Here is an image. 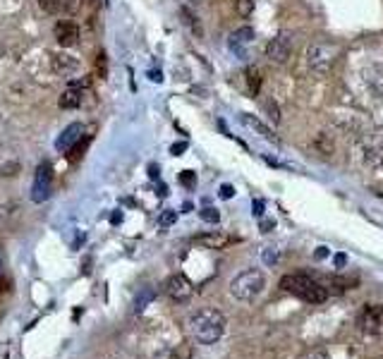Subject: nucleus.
<instances>
[{"instance_id": "nucleus-1", "label": "nucleus", "mask_w": 383, "mask_h": 359, "mask_svg": "<svg viewBox=\"0 0 383 359\" xmlns=\"http://www.w3.org/2000/svg\"><path fill=\"white\" fill-rule=\"evenodd\" d=\"M190 331L194 341L201 345H213L225 333V317L218 309H201L190 319Z\"/></svg>"}, {"instance_id": "nucleus-2", "label": "nucleus", "mask_w": 383, "mask_h": 359, "mask_svg": "<svg viewBox=\"0 0 383 359\" xmlns=\"http://www.w3.org/2000/svg\"><path fill=\"white\" fill-rule=\"evenodd\" d=\"M280 288L285 293L295 295V297L304 299L309 304H321L328 299V288L319 280H314L312 275H304V273H290L280 278Z\"/></svg>"}, {"instance_id": "nucleus-3", "label": "nucleus", "mask_w": 383, "mask_h": 359, "mask_svg": "<svg viewBox=\"0 0 383 359\" xmlns=\"http://www.w3.org/2000/svg\"><path fill=\"white\" fill-rule=\"evenodd\" d=\"M266 288V275L264 271L259 269H249L242 271L232 278L230 283V295L237 299V302H254Z\"/></svg>"}, {"instance_id": "nucleus-4", "label": "nucleus", "mask_w": 383, "mask_h": 359, "mask_svg": "<svg viewBox=\"0 0 383 359\" xmlns=\"http://www.w3.org/2000/svg\"><path fill=\"white\" fill-rule=\"evenodd\" d=\"M341 48L331 41H314L307 48V65L314 75H328L331 67L336 65V58Z\"/></svg>"}, {"instance_id": "nucleus-5", "label": "nucleus", "mask_w": 383, "mask_h": 359, "mask_svg": "<svg viewBox=\"0 0 383 359\" xmlns=\"http://www.w3.org/2000/svg\"><path fill=\"white\" fill-rule=\"evenodd\" d=\"M51 182H53V168L48 161H43L41 166L36 168V173H34L32 192H29L34 203L48 201V197H51Z\"/></svg>"}, {"instance_id": "nucleus-6", "label": "nucleus", "mask_w": 383, "mask_h": 359, "mask_svg": "<svg viewBox=\"0 0 383 359\" xmlns=\"http://www.w3.org/2000/svg\"><path fill=\"white\" fill-rule=\"evenodd\" d=\"M381 323H383L381 304H367V307L360 312V317H357V326H360V331L371 333V336L381 331Z\"/></svg>"}, {"instance_id": "nucleus-7", "label": "nucleus", "mask_w": 383, "mask_h": 359, "mask_svg": "<svg viewBox=\"0 0 383 359\" xmlns=\"http://www.w3.org/2000/svg\"><path fill=\"white\" fill-rule=\"evenodd\" d=\"M86 86H89V79L70 82V86H67V89L60 94V99H58V106H60L62 110L79 108L82 101H84V89H86Z\"/></svg>"}, {"instance_id": "nucleus-8", "label": "nucleus", "mask_w": 383, "mask_h": 359, "mask_svg": "<svg viewBox=\"0 0 383 359\" xmlns=\"http://www.w3.org/2000/svg\"><path fill=\"white\" fill-rule=\"evenodd\" d=\"M166 293H168V297H173L175 302H187V299L192 297V293H194V285H192V280L187 278V275L175 273V275H171V278H168Z\"/></svg>"}, {"instance_id": "nucleus-9", "label": "nucleus", "mask_w": 383, "mask_h": 359, "mask_svg": "<svg viewBox=\"0 0 383 359\" xmlns=\"http://www.w3.org/2000/svg\"><path fill=\"white\" fill-rule=\"evenodd\" d=\"M293 53V38L290 34H278L269 41L266 46V58H271L273 62H285Z\"/></svg>"}, {"instance_id": "nucleus-10", "label": "nucleus", "mask_w": 383, "mask_h": 359, "mask_svg": "<svg viewBox=\"0 0 383 359\" xmlns=\"http://www.w3.org/2000/svg\"><path fill=\"white\" fill-rule=\"evenodd\" d=\"M51 70L60 77H72L79 72V60H77L75 55H70V53H62V51L51 53Z\"/></svg>"}, {"instance_id": "nucleus-11", "label": "nucleus", "mask_w": 383, "mask_h": 359, "mask_svg": "<svg viewBox=\"0 0 383 359\" xmlns=\"http://www.w3.org/2000/svg\"><path fill=\"white\" fill-rule=\"evenodd\" d=\"M251 41H254V29L240 27L227 36V48H230L237 58H247V46H249Z\"/></svg>"}, {"instance_id": "nucleus-12", "label": "nucleus", "mask_w": 383, "mask_h": 359, "mask_svg": "<svg viewBox=\"0 0 383 359\" xmlns=\"http://www.w3.org/2000/svg\"><path fill=\"white\" fill-rule=\"evenodd\" d=\"M82 137H84V125H82V123L67 125V127L60 132V137L55 139V149H58V151H62V153H67L77 142H79Z\"/></svg>"}, {"instance_id": "nucleus-13", "label": "nucleus", "mask_w": 383, "mask_h": 359, "mask_svg": "<svg viewBox=\"0 0 383 359\" xmlns=\"http://www.w3.org/2000/svg\"><path fill=\"white\" fill-rule=\"evenodd\" d=\"M55 41L60 43L62 48H72L79 43V27L70 19H62V22L55 24Z\"/></svg>"}, {"instance_id": "nucleus-14", "label": "nucleus", "mask_w": 383, "mask_h": 359, "mask_svg": "<svg viewBox=\"0 0 383 359\" xmlns=\"http://www.w3.org/2000/svg\"><path fill=\"white\" fill-rule=\"evenodd\" d=\"M237 120H240V125H245V127H249L254 134H259L261 139H266V142H271V144H280V139L273 134V129H271V127H266V125L261 123V120H256L254 115H247V113H242Z\"/></svg>"}, {"instance_id": "nucleus-15", "label": "nucleus", "mask_w": 383, "mask_h": 359, "mask_svg": "<svg viewBox=\"0 0 383 359\" xmlns=\"http://www.w3.org/2000/svg\"><path fill=\"white\" fill-rule=\"evenodd\" d=\"M194 242H197V245L208 247V249H223V247H227L232 240L227 235H223V232H206V235L194 237Z\"/></svg>"}, {"instance_id": "nucleus-16", "label": "nucleus", "mask_w": 383, "mask_h": 359, "mask_svg": "<svg viewBox=\"0 0 383 359\" xmlns=\"http://www.w3.org/2000/svg\"><path fill=\"white\" fill-rule=\"evenodd\" d=\"M247 84H249V94L251 96L259 94V86H261V72H259V67H249V70H247Z\"/></svg>"}, {"instance_id": "nucleus-17", "label": "nucleus", "mask_w": 383, "mask_h": 359, "mask_svg": "<svg viewBox=\"0 0 383 359\" xmlns=\"http://www.w3.org/2000/svg\"><path fill=\"white\" fill-rule=\"evenodd\" d=\"M86 147H89V139H86V134H84V137H82L79 142H77L75 147H72L70 151H67V158H70V161H79L82 153L86 151Z\"/></svg>"}, {"instance_id": "nucleus-18", "label": "nucleus", "mask_w": 383, "mask_h": 359, "mask_svg": "<svg viewBox=\"0 0 383 359\" xmlns=\"http://www.w3.org/2000/svg\"><path fill=\"white\" fill-rule=\"evenodd\" d=\"M38 5H41V10L46 14H58L62 12V0H38Z\"/></svg>"}, {"instance_id": "nucleus-19", "label": "nucleus", "mask_w": 383, "mask_h": 359, "mask_svg": "<svg viewBox=\"0 0 383 359\" xmlns=\"http://www.w3.org/2000/svg\"><path fill=\"white\" fill-rule=\"evenodd\" d=\"M261 261H264L266 266H275L278 264V249H275V247H264V249H261Z\"/></svg>"}, {"instance_id": "nucleus-20", "label": "nucleus", "mask_w": 383, "mask_h": 359, "mask_svg": "<svg viewBox=\"0 0 383 359\" xmlns=\"http://www.w3.org/2000/svg\"><path fill=\"white\" fill-rule=\"evenodd\" d=\"M151 299H153V290H151V288L142 290V293H139V297L134 299V309H137V312H142V309L147 307V304L151 302Z\"/></svg>"}, {"instance_id": "nucleus-21", "label": "nucleus", "mask_w": 383, "mask_h": 359, "mask_svg": "<svg viewBox=\"0 0 383 359\" xmlns=\"http://www.w3.org/2000/svg\"><path fill=\"white\" fill-rule=\"evenodd\" d=\"M235 10L242 17H249L251 10H254V3H251V0H235Z\"/></svg>"}, {"instance_id": "nucleus-22", "label": "nucleus", "mask_w": 383, "mask_h": 359, "mask_svg": "<svg viewBox=\"0 0 383 359\" xmlns=\"http://www.w3.org/2000/svg\"><path fill=\"white\" fill-rule=\"evenodd\" d=\"M199 216H201V221H206V223H218V221H221V213H218L216 208H211V206L201 208V211H199Z\"/></svg>"}, {"instance_id": "nucleus-23", "label": "nucleus", "mask_w": 383, "mask_h": 359, "mask_svg": "<svg viewBox=\"0 0 383 359\" xmlns=\"http://www.w3.org/2000/svg\"><path fill=\"white\" fill-rule=\"evenodd\" d=\"M106 60H108L106 53H99V55H96V75L99 77H108V65H106Z\"/></svg>"}, {"instance_id": "nucleus-24", "label": "nucleus", "mask_w": 383, "mask_h": 359, "mask_svg": "<svg viewBox=\"0 0 383 359\" xmlns=\"http://www.w3.org/2000/svg\"><path fill=\"white\" fill-rule=\"evenodd\" d=\"M180 184H185V187L194 189V184H197V175H194L192 171H182L180 173Z\"/></svg>"}, {"instance_id": "nucleus-25", "label": "nucleus", "mask_w": 383, "mask_h": 359, "mask_svg": "<svg viewBox=\"0 0 383 359\" xmlns=\"http://www.w3.org/2000/svg\"><path fill=\"white\" fill-rule=\"evenodd\" d=\"M175 221H177V213L175 211H166L161 216V221H158V225H161V227H171Z\"/></svg>"}, {"instance_id": "nucleus-26", "label": "nucleus", "mask_w": 383, "mask_h": 359, "mask_svg": "<svg viewBox=\"0 0 383 359\" xmlns=\"http://www.w3.org/2000/svg\"><path fill=\"white\" fill-rule=\"evenodd\" d=\"M266 113L271 115V120H273V123H280V110H278V106L273 103V101H266Z\"/></svg>"}, {"instance_id": "nucleus-27", "label": "nucleus", "mask_w": 383, "mask_h": 359, "mask_svg": "<svg viewBox=\"0 0 383 359\" xmlns=\"http://www.w3.org/2000/svg\"><path fill=\"white\" fill-rule=\"evenodd\" d=\"M302 359H331V355H328L326 350H321V347H319V350L307 352V355H304Z\"/></svg>"}, {"instance_id": "nucleus-28", "label": "nucleus", "mask_w": 383, "mask_h": 359, "mask_svg": "<svg viewBox=\"0 0 383 359\" xmlns=\"http://www.w3.org/2000/svg\"><path fill=\"white\" fill-rule=\"evenodd\" d=\"M218 197H221V199H232V197H235V189H232V184H221V189H218Z\"/></svg>"}, {"instance_id": "nucleus-29", "label": "nucleus", "mask_w": 383, "mask_h": 359, "mask_svg": "<svg viewBox=\"0 0 383 359\" xmlns=\"http://www.w3.org/2000/svg\"><path fill=\"white\" fill-rule=\"evenodd\" d=\"M77 8H79L77 0H62V10H65V12H77Z\"/></svg>"}, {"instance_id": "nucleus-30", "label": "nucleus", "mask_w": 383, "mask_h": 359, "mask_svg": "<svg viewBox=\"0 0 383 359\" xmlns=\"http://www.w3.org/2000/svg\"><path fill=\"white\" fill-rule=\"evenodd\" d=\"M17 171H19V163H12V166H3V175L5 177H10V175H17Z\"/></svg>"}, {"instance_id": "nucleus-31", "label": "nucleus", "mask_w": 383, "mask_h": 359, "mask_svg": "<svg viewBox=\"0 0 383 359\" xmlns=\"http://www.w3.org/2000/svg\"><path fill=\"white\" fill-rule=\"evenodd\" d=\"M185 149H187V142H177V144H173V147H171V153H173V156H180Z\"/></svg>"}, {"instance_id": "nucleus-32", "label": "nucleus", "mask_w": 383, "mask_h": 359, "mask_svg": "<svg viewBox=\"0 0 383 359\" xmlns=\"http://www.w3.org/2000/svg\"><path fill=\"white\" fill-rule=\"evenodd\" d=\"M326 256H328V247H319V249L314 251V259H319V261L326 259Z\"/></svg>"}, {"instance_id": "nucleus-33", "label": "nucleus", "mask_w": 383, "mask_h": 359, "mask_svg": "<svg viewBox=\"0 0 383 359\" xmlns=\"http://www.w3.org/2000/svg\"><path fill=\"white\" fill-rule=\"evenodd\" d=\"M254 216H264V201H259V199L254 201Z\"/></svg>"}, {"instance_id": "nucleus-34", "label": "nucleus", "mask_w": 383, "mask_h": 359, "mask_svg": "<svg viewBox=\"0 0 383 359\" xmlns=\"http://www.w3.org/2000/svg\"><path fill=\"white\" fill-rule=\"evenodd\" d=\"M336 264H338V266L347 264V256H345V254H338V256H336Z\"/></svg>"}, {"instance_id": "nucleus-35", "label": "nucleus", "mask_w": 383, "mask_h": 359, "mask_svg": "<svg viewBox=\"0 0 383 359\" xmlns=\"http://www.w3.org/2000/svg\"><path fill=\"white\" fill-rule=\"evenodd\" d=\"M261 227H264V232H269L271 227H273V221H264V223H261Z\"/></svg>"}, {"instance_id": "nucleus-36", "label": "nucleus", "mask_w": 383, "mask_h": 359, "mask_svg": "<svg viewBox=\"0 0 383 359\" xmlns=\"http://www.w3.org/2000/svg\"><path fill=\"white\" fill-rule=\"evenodd\" d=\"M151 177H153V180L158 177V166H151Z\"/></svg>"}, {"instance_id": "nucleus-37", "label": "nucleus", "mask_w": 383, "mask_h": 359, "mask_svg": "<svg viewBox=\"0 0 383 359\" xmlns=\"http://www.w3.org/2000/svg\"><path fill=\"white\" fill-rule=\"evenodd\" d=\"M0 269H3V259H0Z\"/></svg>"}]
</instances>
